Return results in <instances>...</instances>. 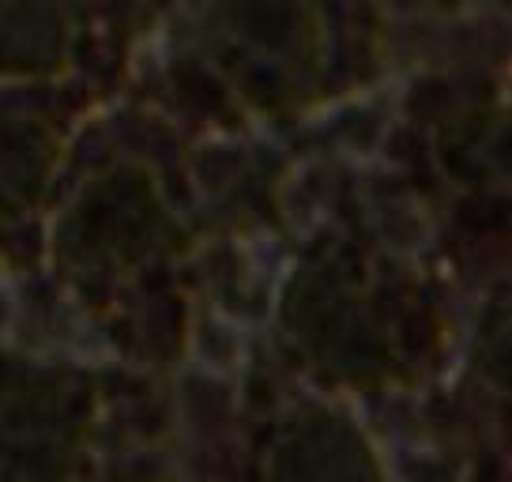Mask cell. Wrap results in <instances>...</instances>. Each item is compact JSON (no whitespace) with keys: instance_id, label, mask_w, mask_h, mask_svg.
<instances>
[{"instance_id":"obj_1","label":"cell","mask_w":512,"mask_h":482,"mask_svg":"<svg viewBox=\"0 0 512 482\" xmlns=\"http://www.w3.org/2000/svg\"><path fill=\"white\" fill-rule=\"evenodd\" d=\"M226 34H230V49L238 46H249V42H256V31H249V27H241V23H234V19H226ZM268 38V16H260V42ZM287 42L290 34H279V46H264V57H260V68L268 65V61H283V65H294V53H287Z\"/></svg>"}]
</instances>
